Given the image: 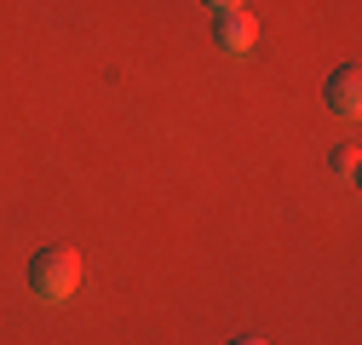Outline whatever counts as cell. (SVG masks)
I'll return each instance as SVG.
<instances>
[{
	"instance_id": "5",
	"label": "cell",
	"mask_w": 362,
	"mask_h": 345,
	"mask_svg": "<svg viewBox=\"0 0 362 345\" xmlns=\"http://www.w3.org/2000/svg\"><path fill=\"white\" fill-rule=\"evenodd\" d=\"M207 6H213V12H230V6H242V0H207Z\"/></svg>"
},
{
	"instance_id": "2",
	"label": "cell",
	"mask_w": 362,
	"mask_h": 345,
	"mask_svg": "<svg viewBox=\"0 0 362 345\" xmlns=\"http://www.w3.org/2000/svg\"><path fill=\"white\" fill-rule=\"evenodd\" d=\"M253 40H259V23H253L247 6H230V12L213 18V47H218V52L242 58V52H253Z\"/></svg>"
},
{
	"instance_id": "1",
	"label": "cell",
	"mask_w": 362,
	"mask_h": 345,
	"mask_svg": "<svg viewBox=\"0 0 362 345\" xmlns=\"http://www.w3.org/2000/svg\"><path fill=\"white\" fill-rule=\"evenodd\" d=\"M81 282V253L75 247H40L29 259V288L35 299H69Z\"/></svg>"
},
{
	"instance_id": "6",
	"label": "cell",
	"mask_w": 362,
	"mask_h": 345,
	"mask_svg": "<svg viewBox=\"0 0 362 345\" xmlns=\"http://www.w3.org/2000/svg\"><path fill=\"white\" fill-rule=\"evenodd\" d=\"M230 345H264V339H253V334H242V339H230Z\"/></svg>"
},
{
	"instance_id": "4",
	"label": "cell",
	"mask_w": 362,
	"mask_h": 345,
	"mask_svg": "<svg viewBox=\"0 0 362 345\" xmlns=\"http://www.w3.org/2000/svg\"><path fill=\"white\" fill-rule=\"evenodd\" d=\"M356 167H362V150H356V144H339V150H334V172H339L345 185H356Z\"/></svg>"
},
{
	"instance_id": "3",
	"label": "cell",
	"mask_w": 362,
	"mask_h": 345,
	"mask_svg": "<svg viewBox=\"0 0 362 345\" xmlns=\"http://www.w3.org/2000/svg\"><path fill=\"white\" fill-rule=\"evenodd\" d=\"M322 104H328L334 115H345V121L362 110V69H356V64H339V69L328 75V86H322Z\"/></svg>"
}]
</instances>
